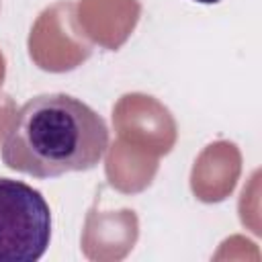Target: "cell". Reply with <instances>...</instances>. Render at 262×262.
I'll list each match as a JSON object with an SVG mask.
<instances>
[{
  "label": "cell",
  "mask_w": 262,
  "mask_h": 262,
  "mask_svg": "<svg viewBox=\"0 0 262 262\" xmlns=\"http://www.w3.org/2000/svg\"><path fill=\"white\" fill-rule=\"evenodd\" d=\"M108 147L102 117L63 92L39 94L12 117L0 156L6 168L33 178H57L94 168Z\"/></svg>",
  "instance_id": "obj_1"
},
{
  "label": "cell",
  "mask_w": 262,
  "mask_h": 262,
  "mask_svg": "<svg viewBox=\"0 0 262 262\" xmlns=\"http://www.w3.org/2000/svg\"><path fill=\"white\" fill-rule=\"evenodd\" d=\"M194 2H199V4H217L221 0H194Z\"/></svg>",
  "instance_id": "obj_3"
},
{
  "label": "cell",
  "mask_w": 262,
  "mask_h": 262,
  "mask_svg": "<svg viewBox=\"0 0 262 262\" xmlns=\"http://www.w3.org/2000/svg\"><path fill=\"white\" fill-rule=\"evenodd\" d=\"M51 242V209L43 194L0 178V262H35Z\"/></svg>",
  "instance_id": "obj_2"
}]
</instances>
